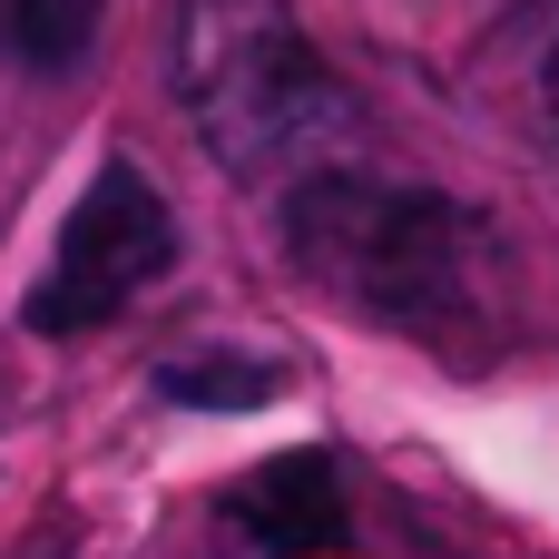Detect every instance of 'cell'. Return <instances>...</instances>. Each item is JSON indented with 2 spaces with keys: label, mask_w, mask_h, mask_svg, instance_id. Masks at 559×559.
<instances>
[{
  "label": "cell",
  "mask_w": 559,
  "mask_h": 559,
  "mask_svg": "<svg viewBox=\"0 0 559 559\" xmlns=\"http://www.w3.org/2000/svg\"><path fill=\"white\" fill-rule=\"evenodd\" d=\"M157 393H167V403H197V413H255V403L285 393V373L255 364V354H197V364H167Z\"/></svg>",
  "instance_id": "obj_6"
},
{
  "label": "cell",
  "mask_w": 559,
  "mask_h": 559,
  "mask_svg": "<svg viewBox=\"0 0 559 559\" xmlns=\"http://www.w3.org/2000/svg\"><path fill=\"white\" fill-rule=\"evenodd\" d=\"M167 265H177V216H167V197H157L128 157H108V167L88 177V197L69 206V226H59V246H49V275L29 285V324H39V334H88V324L128 314Z\"/></svg>",
  "instance_id": "obj_3"
},
{
  "label": "cell",
  "mask_w": 559,
  "mask_h": 559,
  "mask_svg": "<svg viewBox=\"0 0 559 559\" xmlns=\"http://www.w3.org/2000/svg\"><path fill=\"white\" fill-rule=\"evenodd\" d=\"M177 108L246 187H305L324 167H354V88L295 20V0H177L167 20Z\"/></svg>",
  "instance_id": "obj_1"
},
{
  "label": "cell",
  "mask_w": 559,
  "mask_h": 559,
  "mask_svg": "<svg viewBox=\"0 0 559 559\" xmlns=\"http://www.w3.org/2000/svg\"><path fill=\"white\" fill-rule=\"evenodd\" d=\"M285 246L295 265L373 324H442L481 305V226L403 177H364V167H324L305 187H285Z\"/></svg>",
  "instance_id": "obj_2"
},
{
  "label": "cell",
  "mask_w": 559,
  "mask_h": 559,
  "mask_svg": "<svg viewBox=\"0 0 559 559\" xmlns=\"http://www.w3.org/2000/svg\"><path fill=\"white\" fill-rule=\"evenodd\" d=\"M540 118H550V147H559V39H550V59H540Z\"/></svg>",
  "instance_id": "obj_7"
},
{
  "label": "cell",
  "mask_w": 559,
  "mask_h": 559,
  "mask_svg": "<svg viewBox=\"0 0 559 559\" xmlns=\"http://www.w3.org/2000/svg\"><path fill=\"white\" fill-rule=\"evenodd\" d=\"M226 521L255 540V550H334L344 540V521H354V501H344V472H334V452H285V462H265V472H246L236 491H226Z\"/></svg>",
  "instance_id": "obj_4"
},
{
  "label": "cell",
  "mask_w": 559,
  "mask_h": 559,
  "mask_svg": "<svg viewBox=\"0 0 559 559\" xmlns=\"http://www.w3.org/2000/svg\"><path fill=\"white\" fill-rule=\"evenodd\" d=\"M108 29V0H0V59L29 69V79H59L98 49Z\"/></svg>",
  "instance_id": "obj_5"
}]
</instances>
